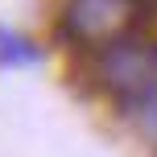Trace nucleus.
Segmentation results:
<instances>
[{
	"mask_svg": "<svg viewBox=\"0 0 157 157\" xmlns=\"http://www.w3.org/2000/svg\"><path fill=\"white\" fill-rule=\"evenodd\" d=\"M136 4V29H145L149 21H157V0H132Z\"/></svg>",
	"mask_w": 157,
	"mask_h": 157,
	"instance_id": "obj_5",
	"label": "nucleus"
},
{
	"mask_svg": "<svg viewBox=\"0 0 157 157\" xmlns=\"http://www.w3.org/2000/svg\"><path fill=\"white\" fill-rule=\"evenodd\" d=\"M37 58H41L37 41H29L25 33L0 25V66H29V62H37Z\"/></svg>",
	"mask_w": 157,
	"mask_h": 157,
	"instance_id": "obj_3",
	"label": "nucleus"
},
{
	"mask_svg": "<svg viewBox=\"0 0 157 157\" xmlns=\"http://www.w3.org/2000/svg\"><path fill=\"white\" fill-rule=\"evenodd\" d=\"M136 124H141V128H145V132H149V136H153V141H157V95H153V99H149V103H145V108H141V112H136Z\"/></svg>",
	"mask_w": 157,
	"mask_h": 157,
	"instance_id": "obj_4",
	"label": "nucleus"
},
{
	"mask_svg": "<svg viewBox=\"0 0 157 157\" xmlns=\"http://www.w3.org/2000/svg\"><path fill=\"white\" fill-rule=\"evenodd\" d=\"M136 29L132 0H66L58 13V37L75 50H95L120 41Z\"/></svg>",
	"mask_w": 157,
	"mask_h": 157,
	"instance_id": "obj_2",
	"label": "nucleus"
},
{
	"mask_svg": "<svg viewBox=\"0 0 157 157\" xmlns=\"http://www.w3.org/2000/svg\"><path fill=\"white\" fill-rule=\"evenodd\" d=\"M95 78L120 112H141L157 95V41L141 29L124 33L120 41L95 54Z\"/></svg>",
	"mask_w": 157,
	"mask_h": 157,
	"instance_id": "obj_1",
	"label": "nucleus"
}]
</instances>
